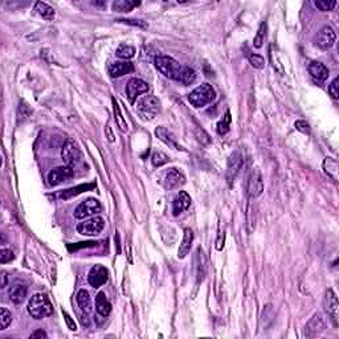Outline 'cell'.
<instances>
[{"instance_id":"29","label":"cell","mask_w":339,"mask_h":339,"mask_svg":"<svg viewBox=\"0 0 339 339\" xmlns=\"http://www.w3.org/2000/svg\"><path fill=\"white\" fill-rule=\"evenodd\" d=\"M113 109H114V120H116L117 126H118L122 131L126 132L128 130V125L127 122H126V120L122 117V114H121L120 105L117 104L116 98H113Z\"/></svg>"},{"instance_id":"7","label":"cell","mask_w":339,"mask_h":339,"mask_svg":"<svg viewBox=\"0 0 339 339\" xmlns=\"http://www.w3.org/2000/svg\"><path fill=\"white\" fill-rule=\"evenodd\" d=\"M61 158L65 166H69L72 169H75L81 162V151L72 139H68L62 146Z\"/></svg>"},{"instance_id":"9","label":"cell","mask_w":339,"mask_h":339,"mask_svg":"<svg viewBox=\"0 0 339 339\" xmlns=\"http://www.w3.org/2000/svg\"><path fill=\"white\" fill-rule=\"evenodd\" d=\"M75 175V169H72L69 166H61V167H56L48 174V183L50 186H58L64 182H68L69 179L73 178Z\"/></svg>"},{"instance_id":"18","label":"cell","mask_w":339,"mask_h":339,"mask_svg":"<svg viewBox=\"0 0 339 339\" xmlns=\"http://www.w3.org/2000/svg\"><path fill=\"white\" fill-rule=\"evenodd\" d=\"M134 66H132L131 62L128 61H116L110 62L108 66L109 75L112 76L113 79L116 77H122V76L127 75L130 72H132Z\"/></svg>"},{"instance_id":"15","label":"cell","mask_w":339,"mask_h":339,"mask_svg":"<svg viewBox=\"0 0 339 339\" xmlns=\"http://www.w3.org/2000/svg\"><path fill=\"white\" fill-rule=\"evenodd\" d=\"M77 302H79L80 309L83 311V323L87 326L89 325V315L93 311V306H91L90 296H89L86 290H79V293H77Z\"/></svg>"},{"instance_id":"16","label":"cell","mask_w":339,"mask_h":339,"mask_svg":"<svg viewBox=\"0 0 339 339\" xmlns=\"http://www.w3.org/2000/svg\"><path fill=\"white\" fill-rule=\"evenodd\" d=\"M264 191V183H262V178L258 170H253L252 174L249 176L248 182V192L251 196L256 198L258 195L262 194Z\"/></svg>"},{"instance_id":"28","label":"cell","mask_w":339,"mask_h":339,"mask_svg":"<svg viewBox=\"0 0 339 339\" xmlns=\"http://www.w3.org/2000/svg\"><path fill=\"white\" fill-rule=\"evenodd\" d=\"M141 4L139 1H132V0H117L113 3V9L118 12H130L134 7Z\"/></svg>"},{"instance_id":"35","label":"cell","mask_w":339,"mask_h":339,"mask_svg":"<svg viewBox=\"0 0 339 339\" xmlns=\"http://www.w3.org/2000/svg\"><path fill=\"white\" fill-rule=\"evenodd\" d=\"M11 321H12L11 313L5 307H1V310H0V327L1 329L0 330H5L9 323H11Z\"/></svg>"},{"instance_id":"34","label":"cell","mask_w":339,"mask_h":339,"mask_svg":"<svg viewBox=\"0 0 339 339\" xmlns=\"http://www.w3.org/2000/svg\"><path fill=\"white\" fill-rule=\"evenodd\" d=\"M151 162H153V165L155 166V167H162V166L166 165V163H169L170 158L169 155H166V154L162 153V151H155V153L153 154V157H151Z\"/></svg>"},{"instance_id":"33","label":"cell","mask_w":339,"mask_h":339,"mask_svg":"<svg viewBox=\"0 0 339 339\" xmlns=\"http://www.w3.org/2000/svg\"><path fill=\"white\" fill-rule=\"evenodd\" d=\"M229 126H231V113L227 112L223 117V120L217 124V132L220 135H225L229 131Z\"/></svg>"},{"instance_id":"10","label":"cell","mask_w":339,"mask_h":339,"mask_svg":"<svg viewBox=\"0 0 339 339\" xmlns=\"http://www.w3.org/2000/svg\"><path fill=\"white\" fill-rule=\"evenodd\" d=\"M323 309L326 311V314L329 315V318L334 322V325L338 323V314H339V306H338V299L337 296L331 289L326 290L325 293V298H323Z\"/></svg>"},{"instance_id":"1","label":"cell","mask_w":339,"mask_h":339,"mask_svg":"<svg viewBox=\"0 0 339 339\" xmlns=\"http://www.w3.org/2000/svg\"><path fill=\"white\" fill-rule=\"evenodd\" d=\"M157 69L167 79L175 80L182 83L183 85H191L196 79V73L192 68L186 65H180L175 58L170 56H157L154 60Z\"/></svg>"},{"instance_id":"37","label":"cell","mask_w":339,"mask_h":339,"mask_svg":"<svg viewBox=\"0 0 339 339\" xmlns=\"http://www.w3.org/2000/svg\"><path fill=\"white\" fill-rule=\"evenodd\" d=\"M93 186H80V187H76V188H72V190H68V191H64L61 195H60V198H71V196H73V195H77L80 194V192H83L81 190H86V188H91Z\"/></svg>"},{"instance_id":"41","label":"cell","mask_w":339,"mask_h":339,"mask_svg":"<svg viewBox=\"0 0 339 339\" xmlns=\"http://www.w3.org/2000/svg\"><path fill=\"white\" fill-rule=\"evenodd\" d=\"M62 314H64V318H65V322H66V325H68V329L69 330H72V331H76L77 330V326H76V323H75V321L72 319V317L66 311H64L62 310Z\"/></svg>"},{"instance_id":"23","label":"cell","mask_w":339,"mask_h":339,"mask_svg":"<svg viewBox=\"0 0 339 339\" xmlns=\"http://www.w3.org/2000/svg\"><path fill=\"white\" fill-rule=\"evenodd\" d=\"M192 241H194V233L190 228L184 229V235H183V240L180 243L178 251L179 258H186L187 254L191 252V247H192Z\"/></svg>"},{"instance_id":"31","label":"cell","mask_w":339,"mask_h":339,"mask_svg":"<svg viewBox=\"0 0 339 339\" xmlns=\"http://www.w3.org/2000/svg\"><path fill=\"white\" fill-rule=\"evenodd\" d=\"M245 56L248 57L249 62L252 64L253 68H256V69H262L265 66V58L262 57V56H260V54L252 53L248 48H245Z\"/></svg>"},{"instance_id":"14","label":"cell","mask_w":339,"mask_h":339,"mask_svg":"<svg viewBox=\"0 0 339 339\" xmlns=\"http://www.w3.org/2000/svg\"><path fill=\"white\" fill-rule=\"evenodd\" d=\"M335 38H337V36H335L334 29L331 28V27H329V25H326V27H323V28L318 32V35H317V38H315V44H317L321 49L327 50L334 45Z\"/></svg>"},{"instance_id":"2","label":"cell","mask_w":339,"mask_h":339,"mask_svg":"<svg viewBox=\"0 0 339 339\" xmlns=\"http://www.w3.org/2000/svg\"><path fill=\"white\" fill-rule=\"evenodd\" d=\"M27 310L32 318L42 319L53 314V305L45 294L38 293L31 297Z\"/></svg>"},{"instance_id":"36","label":"cell","mask_w":339,"mask_h":339,"mask_svg":"<svg viewBox=\"0 0 339 339\" xmlns=\"http://www.w3.org/2000/svg\"><path fill=\"white\" fill-rule=\"evenodd\" d=\"M314 4L319 11L326 12V11H331V9L334 8L335 5H337V1H334V0H317Z\"/></svg>"},{"instance_id":"25","label":"cell","mask_w":339,"mask_h":339,"mask_svg":"<svg viewBox=\"0 0 339 339\" xmlns=\"http://www.w3.org/2000/svg\"><path fill=\"white\" fill-rule=\"evenodd\" d=\"M323 171H325V174H326L329 178L333 179L334 182H338L339 165L337 159H334V158L331 157H327L326 159L323 161Z\"/></svg>"},{"instance_id":"44","label":"cell","mask_w":339,"mask_h":339,"mask_svg":"<svg viewBox=\"0 0 339 339\" xmlns=\"http://www.w3.org/2000/svg\"><path fill=\"white\" fill-rule=\"evenodd\" d=\"M1 278H3V282H1V288H5V285H7V276H5V273H1Z\"/></svg>"},{"instance_id":"8","label":"cell","mask_w":339,"mask_h":339,"mask_svg":"<svg viewBox=\"0 0 339 339\" xmlns=\"http://www.w3.org/2000/svg\"><path fill=\"white\" fill-rule=\"evenodd\" d=\"M102 207L97 199L89 198L86 200H84L81 204H79V207L76 208L75 217L76 219H86V217H91V216L98 215L101 212Z\"/></svg>"},{"instance_id":"27","label":"cell","mask_w":339,"mask_h":339,"mask_svg":"<svg viewBox=\"0 0 339 339\" xmlns=\"http://www.w3.org/2000/svg\"><path fill=\"white\" fill-rule=\"evenodd\" d=\"M198 281H203L204 277H206V272H207V258L204 256V252H203L202 248L198 249Z\"/></svg>"},{"instance_id":"4","label":"cell","mask_w":339,"mask_h":339,"mask_svg":"<svg viewBox=\"0 0 339 339\" xmlns=\"http://www.w3.org/2000/svg\"><path fill=\"white\" fill-rule=\"evenodd\" d=\"M138 113L146 121L154 120L158 116V113L161 110V104L159 99L154 95H143L137 105Z\"/></svg>"},{"instance_id":"11","label":"cell","mask_w":339,"mask_h":339,"mask_svg":"<svg viewBox=\"0 0 339 339\" xmlns=\"http://www.w3.org/2000/svg\"><path fill=\"white\" fill-rule=\"evenodd\" d=\"M241 167H243V155H241L240 150H236L229 158L227 166V180L229 183V186L235 182L236 176L239 174Z\"/></svg>"},{"instance_id":"13","label":"cell","mask_w":339,"mask_h":339,"mask_svg":"<svg viewBox=\"0 0 339 339\" xmlns=\"http://www.w3.org/2000/svg\"><path fill=\"white\" fill-rule=\"evenodd\" d=\"M109 280L108 269L102 266V265H94L89 272L87 276V281L93 288H99V286L105 285Z\"/></svg>"},{"instance_id":"43","label":"cell","mask_w":339,"mask_h":339,"mask_svg":"<svg viewBox=\"0 0 339 339\" xmlns=\"http://www.w3.org/2000/svg\"><path fill=\"white\" fill-rule=\"evenodd\" d=\"M223 247H224V233L223 232H220L219 239H217V241H216V249H217V251H221Z\"/></svg>"},{"instance_id":"19","label":"cell","mask_w":339,"mask_h":339,"mask_svg":"<svg viewBox=\"0 0 339 339\" xmlns=\"http://www.w3.org/2000/svg\"><path fill=\"white\" fill-rule=\"evenodd\" d=\"M325 322H323L322 317H321V314H314L313 315V318L307 322L306 325V329H305V337H307V338H311V337H315V335H318L321 331L325 330Z\"/></svg>"},{"instance_id":"42","label":"cell","mask_w":339,"mask_h":339,"mask_svg":"<svg viewBox=\"0 0 339 339\" xmlns=\"http://www.w3.org/2000/svg\"><path fill=\"white\" fill-rule=\"evenodd\" d=\"M29 338H31V339H32V338H48V334H46L45 331L38 330V331H35V333H32Z\"/></svg>"},{"instance_id":"17","label":"cell","mask_w":339,"mask_h":339,"mask_svg":"<svg viewBox=\"0 0 339 339\" xmlns=\"http://www.w3.org/2000/svg\"><path fill=\"white\" fill-rule=\"evenodd\" d=\"M191 206V196L186 191H180L178 196L174 199L172 203V215L179 216L182 212L187 211Z\"/></svg>"},{"instance_id":"22","label":"cell","mask_w":339,"mask_h":339,"mask_svg":"<svg viewBox=\"0 0 339 339\" xmlns=\"http://www.w3.org/2000/svg\"><path fill=\"white\" fill-rule=\"evenodd\" d=\"M95 310L102 317H108L112 313V303L104 292H99L95 297Z\"/></svg>"},{"instance_id":"38","label":"cell","mask_w":339,"mask_h":339,"mask_svg":"<svg viewBox=\"0 0 339 339\" xmlns=\"http://www.w3.org/2000/svg\"><path fill=\"white\" fill-rule=\"evenodd\" d=\"M338 83H339V79L338 77H335V79L333 80V83L330 84V86H329V93H330V95L334 99L339 98V91H338L339 85H338Z\"/></svg>"},{"instance_id":"24","label":"cell","mask_w":339,"mask_h":339,"mask_svg":"<svg viewBox=\"0 0 339 339\" xmlns=\"http://www.w3.org/2000/svg\"><path fill=\"white\" fill-rule=\"evenodd\" d=\"M27 292H28V289H27V286L24 284L16 282V284H13L9 288L8 294L11 301L15 302V303H21L25 299V297H27Z\"/></svg>"},{"instance_id":"30","label":"cell","mask_w":339,"mask_h":339,"mask_svg":"<svg viewBox=\"0 0 339 339\" xmlns=\"http://www.w3.org/2000/svg\"><path fill=\"white\" fill-rule=\"evenodd\" d=\"M116 54L120 58L128 60V58H132L135 56V48L131 45H127V44H121V45L117 48Z\"/></svg>"},{"instance_id":"6","label":"cell","mask_w":339,"mask_h":339,"mask_svg":"<svg viewBox=\"0 0 339 339\" xmlns=\"http://www.w3.org/2000/svg\"><path fill=\"white\" fill-rule=\"evenodd\" d=\"M162 186L165 187L166 190H174L178 187L183 186L186 183V176L183 175L180 170L171 167V169L166 170L162 172Z\"/></svg>"},{"instance_id":"40","label":"cell","mask_w":339,"mask_h":339,"mask_svg":"<svg viewBox=\"0 0 339 339\" xmlns=\"http://www.w3.org/2000/svg\"><path fill=\"white\" fill-rule=\"evenodd\" d=\"M294 126H296V128H297L298 131L303 132V134H309V132H310V126H309V124L305 122V121H297V122L294 124Z\"/></svg>"},{"instance_id":"26","label":"cell","mask_w":339,"mask_h":339,"mask_svg":"<svg viewBox=\"0 0 339 339\" xmlns=\"http://www.w3.org/2000/svg\"><path fill=\"white\" fill-rule=\"evenodd\" d=\"M35 11H36L42 19H45V20H53V8H52L50 5L46 4V3H44V1H38V3L35 4Z\"/></svg>"},{"instance_id":"39","label":"cell","mask_w":339,"mask_h":339,"mask_svg":"<svg viewBox=\"0 0 339 339\" xmlns=\"http://www.w3.org/2000/svg\"><path fill=\"white\" fill-rule=\"evenodd\" d=\"M13 260V252L11 249H1L0 251V262L5 264L8 261Z\"/></svg>"},{"instance_id":"20","label":"cell","mask_w":339,"mask_h":339,"mask_svg":"<svg viewBox=\"0 0 339 339\" xmlns=\"http://www.w3.org/2000/svg\"><path fill=\"white\" fill-rule=\"evenodd\" d=\"M155 135H157V137L159 138L162 142H165L166 145L170 146L171 149L184 150L182 146L178 143V141H176V138H175L174 134L170 131V130H167L166 127H163V126H161V127H157V130H155Z\"/></svg>"},{"instance_id":"12","label":"cell","mask_w":339,"mask_h":339,"mask_svg":"<svg viewBox=\"0 0 339 339\" xmlns=\"http://www.w3.org/2000/svg\"><path fill=\"white\" fill-rule=\"evenodd\" d=\"M146 91H149V85L141 79H131L127 83V86H126V94H127L131 104H134L138 97L146 93Z\"/></svg>"},{"instance_id":"32","label":"cell","mask_w":339,"mask_h":339,"mask_svg":"<svg viewBox=\"0 0 339 339\" xmlns=\"http://www.w3.org/2000/svg\"><path fill=\"white\" fill-rule=\"evenodd\" d=\"M266 28H268V27H266V23L262 21L260 24V27H258V31H257L256 36L253 39V45H254V48H261V46H262L265 40V35H266Z\"/></svg>"},{"instance_id":"5","label":"cell","mask_w":339,"mask_h":339,"mask_svg":"<svg viewBox=\"0 0 339 339\" xmlns=\"http://www.w3.org/2000/svg\"><path fill=\"white\" fill-rule=\"evenodd\" d=\"M105 228V220L101 216H91L77 224V232L84 236H97Z\"/></svg>"},{"instance_id":"3","label":"cell","mask_w":339,"mask_h":339,"mask_svg":"<svg viewBox=\"0 0 339 339\" xmlns=\"http://www.w3.org/2000/svg\"><path fill=\"white\" fill-rule=\"evenodd\" d=\"M216 98V91L210 84H203L200 86L191 91L188 95V101L194 108H204L206 105L211 104L212 101Z\"/></svg>"},{"instance_id":"21","label":"cell","mask_w":339,"mask_h":339,"mask_svg":"<svg viewBox=\"0 0 339 339\" xmlns=\"http://www.w3.org/2000/svg\"><path fill=\"white\" fill-rule=\"evenodd\" d=\"M309 73L317 83H325L329 77V69L323 65L322 62L313 61L309 65Z\"/></svg>"}]
</instances>
